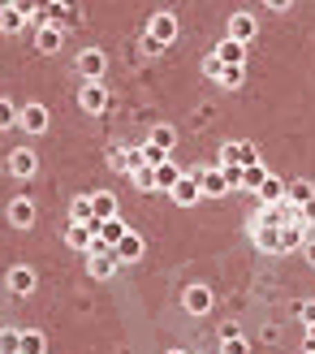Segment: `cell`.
Segmentation results:
<instances>
[{
    "instance_id": "obj_1",
    "label": "cell",
    "mask_w": 315,
    "mask_h": 354,
    "mask_svg": "<svg viewBox=\"0 0 315 354\" xmlns=\"http://www.w3.org/2000/svg\"><path fill=\"white\" fill-rule=\"evenodd\" d=\"M117 268H121L117 255L95 238V242H91V251H86V272H91L95 281H108V277H117Z\"/></svg>"
},
{
    "instance_id": "obj_2",
    "label": "cell",
    "mask_w": 315,
    "mask_h": 354,
    "mask_svg": "<svg viewBox=\"0 0 315 354\" xmlns=\"http://www.w3.org/2000/svg\"><path fill=\"white\" fill-rule=\"evenodd\" d=\"M30 9H35V5H22V0L0 5V35H17V30L30 22Z\"/></svg>"
},
{
    "instance_id": "obj_3",
    "label": "cell",
    "mask_w": 315,
    "mask_h": 354,
    "mask_svg": "<svg viewBox=\"0 0 315 354\" xmlns=\"http://www.w3.org/2000/svg\"><path fill=\"white\" fill-rule=\"evenodd\" d=\"M169 194H173V203H178V207H195V203L203 199V186H199V169H195V173H182V182L173 186Z\"/></svg>"
},
{
    "instance_id": "obj_4",
    "label": "cell",
    "mask_w": 315,
    "mask_h": 354,
    "mask_svg": "<svg viewBox=\"0 0 315 354\" xmlns=\"http://www.w3.org/2000/svg\"><path fill=\"white\" fill-rule=\"evenodd\" d=\"M74 65H78V74H82L86 82H99V78H104V69H108V57H104L99 48H82Z\"/></svg>"
},
{
    "instance_id": "obj_5",
    "label": "cell",
    "mask_w": 315,
    "mask_h": 354,
    "mask_svg": "<svg viewBox=\"0 0 315 354\" xmlns=\"http://www.w3.org/2000/svg\"><path fill=\"white\" fill-rule=\"evenodd\" d=\"M52 126V113L44 109V104H22V121H17V130H26V134H48Z\"/></svg>"
},
{
    "instance_id": "obj_6",
    "label": "cell",
    "mask_w": 315,
    "mask_h": 354,
    "mask_svg": "<svg viewBox=\"0 0 315 354\" xmlns=\"http://www.w3.org/2000/svg\"><path fill=\"white\" fill-rule=\"evenodd\" d=\"M147 35H151L155 44H164V48H169L173 39H178V17H173V13H164V9H160V13H155L151 22H147Z\"/></svg>"
},
{
    "instance_id": "obj_7",
    "label": "cell",
    "mask_w": 315,
    "mask_h": 354,
    "mask_svg": "<svg viewBox=\"0 0 315 354\" xmlns=\"http://www.w3.org/2000/svg\"><path fill=\"white\" fill-rule=\"evenodd\" d=\"M255 30H259V22H255L251 13H229V35H225V39H233V44L247 48L255 39Z\"/></svg>"
},
{
    "instance_id": "obj_8",
    "label": "cell",
    "mask_w": 315,
    "mask_h": 354,
    "mask_svg": "<svg viewBox=\"0 0 315 354\" xmlns=\"http://www.w3.org/2000/svg\"><path fill=\"white\" fill-rule=\"evenodd\" d=\"M199 186H203V199H225V194H229V182H225V173L216 165L199 169Z\"/></svg>"
},
{
    "instance_id": "obj_9",
    "label": "cell",
    "mask_w": 315,
    "mask_h": 354,
    "mask_svg": "<svg viewBox=\"0 0 315 354\" xmlns=\"http://www.w3.org/2000/svg\"><path fill=\"white\" fill-rule=\"evenodd\" d=\"M113 255H117V263H138V259H143V234L126 229V238L113 246Z\"/></svg>"
},
{
    "instance_id": "obj_10",
    "label": "cell",
    "mask_w": 315,
    "mask_h": 354,
    "mask_svg": "<svg viewBox=\"0 0 315 354\" xmlns=\"http://www.w3.org/2000/svg\"><path fill=\"white\" fill-rule=\"evenodd\" d=\"M182 307H186L190 315H207V311H212V290H207V286H186Z\"/></svg>"
},
{
    "instance_id": "obj_11",
    "label": "cell",
    "mask_w": 315,
    "mask_h": 354,
    "mask_svg": "<svg viewBox=\"0 0 315 354\" xmlns=\"http://www.w3.org/2000/svg\"><path fill=\"white\" fill-rule=\"evenodd\" d=\"M5 286H9V294H17V298L35 294V268H26V263H17V268H9Z\"/></svg>"
},
{
    "instance_id": "obj_12",
    "label": "cell",
    "mask_w": 315,
    "mask_h": 354,
    "mask_svg": "<svg viewBox=\"0 0 315 354\" xmlns=\"http://www.w3.org/2000/svg\"><path fill=\"white\" fill-rule=\"evenodd\" d=\"M251 238H255L259 251L281 255V229H272V225H255V221H251Z\"/></svg>"
},
{
    "instance_id": "obj_13",
    "label": "cell",
    "mask_w": 315,
    "mask_h": 354,
    "mask_svg": "<svg viewBox=\"0 0 315 354\" xmlns=\"http://www.w3.org/2000/svg\"><path fill=\"white\" fill-rule=\"evenodd\" d=\"M78 104H82V113H104L108 109V91H104L99 82H86L78 91Z\"/></svg>"
},
{
    "instance_id": "obj_14",
    "label": "cell",
    "mask_w": 315,
    "mask_h": 354,
    "mask_svg": "<svg viewBox=\"0 0 315 354\" xmlns=\"http://www.w3.org/2000/svg\"><path fill=\"white\" fill-rule=\"evenodd\" d=\"M35 48H39L44 57H57V52L65 48V30H61V26H39V35H35Z\"/></svg>"
},
{
    "instance_id": "obj_15",
    "label": "cell",
    "mask_w": 315,
    "mask_h": 354,
    "mask_svg": "<svg viewBox=\"0 0 315 354\" xmlns=\"http://www.w3.org/2000/svg\"><path fill=\"white\" fill-rule=\"evenodd\" d=\"M35 169H39V160H35V151H30V147L9 151V173H13V177H35Z\"/></svg>"
},
{
    "instance_id": "obj_16",
    "label": "cell",
    "mask_w": 315,
    "mask_h": 354,
    "mask_svg": "<svg viewBox=\"0 0 315 354\" xmlns=\"http://www.w3.org/2000/svg\"><path fill=\"white\" fill-rule=\"evenodd\" d=\"M285 203L289 207H311L315 203V186L303 182V177H298V182H285Z\"/></svg>"
},
{
    "instance_id": "obj_17",
    "label": "cell",
    "mask_w": 315,
    "mask_h": 354,
    "mask_svg": "<svg viewBox=\"0 0 315 354\" xmlns=\"http://www.w3.org/2000/svg\"><path fill=\"white\" fill-rule=\"evenodd\" d=\"M95 234H99L95 225H74V221H69V229H65V242L74 246V251H91V242H95Z\"/></svg>"
},
{
    "instance_id": "obj_18",
    "label": "cell",
    "mask_w": 315,
    "mask_h": 354,
    "mask_svg": "<svg viewBox=\"0 0 315 354\" xmlns=\"http://www.w3.org/2000/svg\"><path fill=\"white\" fill-rule=\"evenodd\" d=\"M91 212H95L99 225L113 221V216H117V194H113V190H95V194H91Z\"/></svg>"
},
{
    "instance_id": "obj_19",
    "label": "cell",
    "mask_w": 315,
    "mask_h": 354,
    "mask_svg": "<svg viewBox=\"0 0 315 354\" xmlns=\"http://www.w3.org/2000/svg\"><path fill=\"white\" fill-rule=\"evenodd\" d=\"M255 199H259V207H276V203H285V182H281V177H268V182L259 186Z\"/></svg>"
},
{
    "instance_id": "obj_20",
    "label": "cell",
    "mask_w": 315,
    "mask_h": 354,
    "mask_svg": "<svg viewBox=\"0 0 315 354\" xmlns=\"http://www.w3.org/2000/svg\"><path fill=\"white\" fill-rule=\"evenodd\" d=\"M69 221H74V225H95V229H99L95 212H91V194H78V199L69 203Z\"/></svg>"
},
{
    "instance_id": "obj_21",
    "label": "cell",
    "mask_w": 315,
    "mask_h": 354,
    "mask_svg": "<svg viewBox=\"0 0 315 354\" xmlns=\"http://www.w3.org/2000/svg\"><path fill=\"white\" fill-rule=\"evenodd\" d=\"M212 57H216L220 65H242V61H247V48H242V44H233V39H220Z\"/></svg>"
},
{
    "instance_id": "obj_22",
    "label": "cell",
    "mask_w": 315,
    "mask_h": 354,
    "mask_svg": "<svg viewBox=\"0 0 315 354\" xmlns=\"http://www.w3.org/2000/svg\"><path fill=\"white\" fill-rule=\"evenodd\" d=\"M9 221H13L17 229H30V225H35V203H30V199H13V203H9Z\"/></svg>"
},
{
    "instance_id": "obj_23",
    "label": "cell",
    "mask_w": 315,
    "mask_h": 354,
    "mask_svg": "<svg viewBox=\"0 0 315 354\" xmlns=\"http://www.w3.org/2000/svg\"><path fill=\"white\" fill-rule=\"evenodd\" d=\"M95 238H99V242H104V246H108V251H113V246H117L121 238H126V221H121V216H113V221H104Z\"/></svg>"
},
{
    "instance_id": "obj_24",
    "label": "cell",
    "mask_w": 315,
    "mask_h": 354,
    "mask_svg": "<svg viewBox=\"0 0 315 354\" xmlns=\"http://www.w3.org/2000/svg\"><path fill=\"white\" fill-rule=\"evenodd\" d=\"M182 165H173V160H164L160 169H155V190H173V186H178L182 182Z\"/></svg>"
},
{
    "instance_id": "obj_25",
    "label": "cell",
    "mask_w": 315,
    "mask_h": 354,
    "mask_svg": "<svg viewBox=\"0 0 315 354\" xmlns=\"http://www.w3.org/2000/svg\"><path fill=\"white\" fill-rule=\"evenodd\" d=\"M268 177H272V173H268L264 165H251V169H242V190H251V194H259V186H264Z\"/></svg>"
},
{
    "instance_id": "obj_26",
    "label": "cell",
    "mask_w": 315,
    "mask_h": 354,
    "mask_svg": "<svg viewBox=\"0 0 315 354\" xmlns=\"http://www.w3.org/2000/svg\"><path fill=\"white\" fill-rule=\"evenodd\" d=\"M147 143H151V147H160V151L169 156V151H173V143H178V130H173V126H155V130L147 134Z\"/></svg>"
},
{
    "instance_id": "obj_27",
    "label": "cell",
    "mask_w": 315,
    "mask_h": 354,
    "mask_svg": "<svg viewBox=\"0 0 315 354\" xmlns=\"http://www.w3.org/2000/svg\"><path fill=\"white\" fill-rule=\"evenodd\" d=\"M242 82H247V69H242V65H225L220 78H216V86H225V91H238Z\"/></svg>"
},
{
    "instance_id": "obj_28",
    "label": "cell",
    "mask_w": 315,
    "mask_h": 354,
    "mask_svg": "<svg viewBox=\"0 0 315 354\" xmlns=\"http://www.w3.org/2000/svg\"><path fill=\"white\" fill-rule=\"evenodd\" d=\"M17 121H22V109L0 95V130H17Z\"/></svg>"
},
{
    "instance_id": "obj_29",
    "label": "cell",
    "mask_w": 315,
    "mask_h": 354,
    "mask_svg": "<svg viewBox=\"0 0 315 354\" xmlns=\"http://www.w3.org/2000/svg\"><path fill=\"white\" fill-rule=\"evenodd\" d=\"M22 354H48V337L39 328H26L22 333Z\"/></svg>"
},
{
    "instance_id": "obj_30",
    "label": "cell",
    "mask_w": 315,
    "mask_h": 354,
    "mask_svg": "<svg viewBox=\"0 0 315 354\" xmlns=\"http://www.w3.org/2000/svg\"><path fill=\"white\" fill-rule=\"evenodd\" d=\"M0 354H22V333L17 328H0Z\"/></svg>"
},
{
    "instance_id": "obj_31",
    "label": "cell",
    "mask_w": 315,
    "mask_h": 354,
    "mask_svg": "<svg viewBox=\"0 0 315 354\" xmlns=\"http://www.w3.org/2000/svg\"><path fill=\"white\" fill-rule=\"evenodd\" d=\"M238 165H242V169L264 165V160H259V147H255V143H238Z\"/></svg>"
},
{
    "instance_id": "obj_32",
    "label": "cell",
    "mask_w": 315,
    "mask_h": 354,
    "mask_svg": "<svg viewBox=\"0 0 315 354\" xmlns=\"http://www.w3.org/2000/svg\"><path fill=\"white\" fill-rule=\"evenodd\" d=\"M130 177H134V186L143 190V194L155 190V169H151V165H147V169H138V173H130Z\"/></svg>"
},
{
    "instance_id": "obj_33",
    "label": "cell",
    "mask_w": 315,
    "mask_h": 354,
    "mask_svg": "<svg viewBox=\"0 0 315 354\" xmlns=\"http://www.w3.org/2000/svg\"><path fill=\"white\" fill-rule=\"evenodd\" d=\"M138 169H147L143 147H126V173H138Z\"/></svg>"
},
{
    "instance_id": "obj_34",
    "label": "cell",
    "mask_w": 315,
    "mask_h": 354,
    "mask_svg": "<svg viewBox=\"0 0 315 354\" xmlns=\"http://www.w3.org/2000/svg\"><path fill=\"white\" fill-rule=\"evenodd\" d=\"M220 354H251L247 337H229V342H220Z\"/></svg>"
},
{
    "instance_id": "obj_35",
    "label": "cell",
    "mask_w": 315,
    "mask_h": 354,
    "mask_svg": "<svg viewBox=\"0 0 315 354\" xmlns=\"http://www.w3.org/2000/svg\"><path fill=\"white\" fill-rule=\"evenodd\" d=\"M225 165H238V143H225V147H220V156H216V169H225Z\"/></svg>"
},
{
    "instance_id": "obj_36",
    "label": "cell",
    "mask_w": 315,
    "mask_h": 354,
    "mask_svg": "<svg viewBox=\"0 0 315 354\" xmlns=\"http://www.w3.org/2000/svg\"><path fill=\"white\" fill-rule=\"evenodd\" d=\"M298 320H303L307 328L315 324V298H307V303H298Z\"/></svg>"
},
{
    "instance_id": "obj_37",
    "label": "cell",
    "mask_w": 315,
    "mask_h": 354,
    "mask_svg": "<svg viewBox=\"0 0 315 354\" xmlns=\"http://www.w3.org/2000/svg\"><path fill=\"white\" fill-rule=\"evenodd\" d=\"M220 173H225V182H229V190H233V186H242V165H225Z\"/></svg>"
},
{
    "instance_id": "obj_38",
    "label": "cell",
    "mask_w": 315,
    "mask_h": 354,
    "mask_svg": "<svg viewBox=\"0 0 315 354\" xmlns=\"http://www.w3.org/2000/svg\"><path fill=\"white\" fill-rule=\"evenodd\" d=\"M220 69H225V65H220L216 57H207V61H203V74H207V78H212V82L220 78Z\"/></svg>"
},
{
    "instance_id": "obj_39",
    "label": "cell",
    "mask_w": 315,
    "mask_h": 354,
    "mask_svg": "<svg viewBox=\"0 0 315 354\" xmlns=\"http://www.w3.org/2000/svg\"><path fill=\"white\" fill-rule=\"evenodd\" d=\"M143 52H147V57H160V52H164V44H155L151 35H143Z\"/></svg>"
},
{
    "instance_id": "obj_40",
    "label": "cell",
    "mask_w": 315,
    "mask_h": 354,
    "mask_svg": "<svg viewBox=\"0 0 315 354\" xmlns=\"http://www.w3.org/2000/svg\"><path fill=\"white\" fill-rule=\"evenodd\" d=\"M108 165H113V169H121V173H126V151H117V147H113V151H108Z\"/></svg>"
},
{
    "instance_id": "obj_41",
    "label": "cell",
    "mask_w": 315,
    "mask_h": 354,
    "mask_svg": "<svg viewBox=\"0 0 315 354\" xmlns=\"http://www.w3.org/2000/svg\"><path fill=\"white\" fill-rule=\"evenodd\" d=\"M229 337H242V328L229 320V324H220V342H229Z\"/></svg>"
},
{
    "instance_id": "obj_42",
    "label": "cell",
    "mask_w": 315,
    "mask_h": 354,
    "mask_svg": "<svg viewBox=\"0 0 315 354\" xmlns=\"http://www.w3.org/2000/svg\"><path fill=\"white\" fill-rule=\"evenodd\" d=\"M303 255H307V263L315 268V238H307V242H303Z\"/></svg>"
},
{
    "instance_id": "obj_43",
    "label": "cell",
    "mask_w": 315,
    "mask_h": 354,
    "mask_svg": "<svg viewBox=\"0 0 315 354\" xmlns=\"http://www.w3.org/2000/svg\"><path fill=\"white\" fill-rule=\"evenodd\" d=\"M303 350H315V324L307 328V346H303Z\"/></svg>"
},
{
    "instance_id": "obj_44",
    "label": "cell",
    "mask_w": 315,
    "mask_h": 354,
    "mask_svg": "<svg viewBox=\"0 0 315 354\" xmlns=\"http://www.w3.org/2000/svg\"><path fill=\"white\" fill-rule=\"evenodd\" d=\"M169 354H186V350H169Z\"/></svg>"
},
{
    "instance_id": "obj_45",
    "label": "cell",
    "mask_w": 315,
    "mask_h": 354,
    "mask_svg": "<svg viewBox=\"0 0 315 354\" xmlns=\"http://www.w3.org/2000/svg\"><path fill=\"white\" fill-rule=\"evenodd\" d=\"M303 354H315V350H303Z\"/></svg>"
}]
</instances>
